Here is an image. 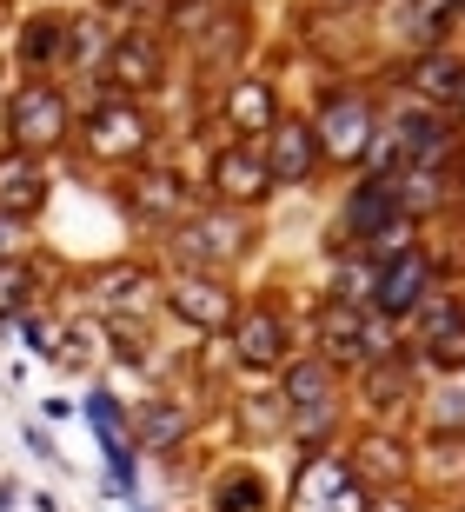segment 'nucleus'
Returning a JSON list of instances; mask_svg holds the SVG:
<instances>
[{"label":"nucleus","mask_w":465,"mask_h":512,"mask_svg":"<svg viewBox=\"0 0 465 512\" xmlns=\"http://www.w3.org/2000/svg\"><path fill=\"white\" fill-rule=\"evenodd\" d=\"M293 512H359V479H353V466H339V459H313V466L299 473Z\"/></svg>","instance_id":"nucleus-1"},{"label":"nucleus","mask_w":465,"mask_h":512,"mask_svg":"<svg viewBox=\"0 0 465 512\" xmlns=\"http://www.w3.org/2000/svg\"><path fill=\"white\" fill-rule=\"evenodd\" d=\"M60 133H67V114H60V100L47 94V87H27V94L14 100V140H20V153L54 147Z\"/></svg>","instance_id":"nucleus-2"},{"label":"nucleus","mask_w":465,"mask_h":512,"mask_svg":"<svg viewBox=\"0 0 465 512\" xmlns=\"http://www.w3.org/2000/svg\"><path fill=\"white\" fill-rule=\"evenodd\" d=\"M419 293H426V260H419V253L392 260L386 280H379V306H386V313H406V306H419Z\"/></svg>","instance_id":"nucleus-3"},{"label":"nucleus","mask_w":465,"mask_h":512,"mask_svg":"<svg viewBox=\"0 0 465 512\" xmlns=\"http://www.w3.org/2000/svg\"><path fill=\"white\" fill-rule=\"evenodd\" d=\"M0 207H7V213L40 207V173H34L27 153H7V160H0Z\"/></svg>","instance_id":"nucleus-4"},{"label":"nucleus","mask_w":465,"mask_h":512,"mask_svg":"<svg viewBox=\"0 0 465 512\" xmlns=\"http://www.w3.org/2000/svg\"><path fill=\"white\" fill-rule=\"evenodd\" d=\"M266 187H273V173H266L246 147H233V153L220 160V193H233V200H260Z\"/></svg>","instance_id":"nucleus-5"},{"label":"nucleus","mask_w":465,"mask_h":512,"mask_svg":"<svg viewBox=\"0 0 465 512\" xmlns=\"http://www.w3.org/2000/svg\"><path fill=\"white\" fill-rule=\"evenodd\" d=\"M279 353H286V326H279L273 313H246V326H240V360L273 366Z\"/></svg>","instance_id":"nucleus-6"},{"label":"nucleus","mask_w":465,"mask_h":512,"mask_svg":"<svg viewBox=\"0 0 465 512\" xmlns=\"http://www.w3.org/2000/svg\"><path fill=\"white\" fill-rule=\"evenodd\" d=\"M266 173H273V180H306V173H313V133L286 127L273 140V167H266Z\"/></svg>","instance_id":"nucleus-7"},{"label":"nucleus","mask_w":465,"mask_h":512,"mask_svg":"<svg viewBox=\"0 0 465 512\" xmlns=\"http://www.w3.org/2000/svg\"><path fill=\"white\" fill-rule=\"evenodd\" d=\"M326 133H333L339 153H366L372 120H366V107H359V100H333V120H326Z\"/></svg>","instance_id":"nucleus-8"},{"label":"nucleus","mask_w":465,"mask_h":512,"mask_svg":"<svg viewBox=\"0 0 465 512\" xmlns=\"http://www.w3.org/2000/svg\"><path fill=\"white\" fill-rule=\"evenodd\" d=\"M246 233H240V220H200V227L186 233V253L193 260H220V253H233Z\"/></svg>","instance_id":"nucleus-9"},{"label":"nucleus","mask_w":465,"mask_h":512,"mask_svg":"<svg viewBox=\"0 0 465 512\" xmlns=\"http://www.w3.org/2000/svg\"><path fill=\"white\" fill-rule=\"evenodd\" d=\"M180 313H186V320H200V326H220L226 320V293H220V286H206V280H186L180 286Z\"/></svg>","instance_id":"nucleus-10"},{"label":"nucleus","mask_w":465,"mask_h":512,"mask_svg":"<svg viewBox=\"0 0 465 512\" xmlns=\"http://www.w3.org/2000/svg\"><path fill=\"white\" fill-rule=\"evenodd\" d=\"M386 220H392V187H359V200L346 207V227L372 233V227H386Z\"/></svg>","instance_id":"nucleus-11"},{"label":"nucleus","mask_w":465,"mask_h":512,"mask_svg":"<svg viewBox=\"0 0 465 512\" xmlns=\"http://www.w3.org/2000/svg\"><path fill=\"white\" fill-rule=\"evenodd\" d=\"M286 393H293V406L299 399H306V413H326V399H333V380H326V366H299L293 373V386H286Z\"/></svg>","instance_id":"nucleus-12"},{"label":"nucleus","mask_w":465,"mask_h":512,"mask_svg":"<svg viewBox=\"0 0 465 512\" xmlns=\"http://www.w3.org/2000/svg\"><path fill=\"white\" fill-rule=\"evenodd\" d=\"M93 133H100V147H107V153H127L147 127H140V114H120V107H113V114L93 120Z\"/></svg>","instance_id":"nucleus-13"},{"label":"nucleus","mask_w":465,"mask_h":512,"mask_svg":"<svg viewBox=\"0 0 465 512\" xmlns=\"http://www.w3.org/2000/svg\"><path fill=\"white\" fill-rule=\"evenodd\" d=\"M113 74H120V80H153V47L127 40V47H120V60H113Z\"/></svg>","instance_id":"nucleus-14"},{"label":"nucleus","mask_w":465,"mask_h":512,"mask_svg":"<svg viewBox=\"0 0 465 512\" xmlns=\"http://www.w3.org/2000/svg\"><path fill=\"white\" fill-rule=\"evenodd\" d=\"M27 286H34V280H27V266H14V260L0 266V313H20V300H27Z\"/></svg>","instance_id":"nucleus-15"},{"label":"nucleus","mask_w":465,"mask_h":512,"mask_svg":"<svg viewBox=\"0 0 465 512\" xmlns=\"http://www.w3.org/2000/svg\"><path fill=\"white\" fill-rule=\"evenodd\" d=\"M419 80H426V94H432V100H452V94L465 87V74H459V67H446V60H432Z\"/></svg>","instance_id":"nucleus-16"},{"label":"nucleus","mask_w":465,"mask_h":512,"mask_svg":"<svg viewBox=\"0 0 465 512\" xmlns=\"http://www.w3.org/2000/svg\"><path fill=\"white\" fill-rule=\"evenodd\" d=\"M233 120H253V127H266V120H273V100H266L260 87H246V94H233Z\"/></svg>","instance_id":"nucleus-17"},{"label":"nucleus","mask_w":465,"mask_h":512,"mask_svg":"<svg viewBox=\"0 0 465 512\" xmlns=\"http://www.w3.org/2000/svg\"><path fill=\"white\" fill-rule=\"evenodd\" d=\"M140 433H147L153 446H167V439L180 433V413H167V406H153V413H140Z\"/></svg>","instance_id":"nucleus-18"},{"label":"nucleus","mask_w":465,"mask_h":512,"mask_svg":"<svg viewBox=\"0 0 465 512\" xmlns=\"http://www.w3.org/2000/svg\"><path fill=\"white\" fill-rule=\"evenodd\" d=\"M173 200H180V187H173L167 173H160V180H147V200H140V207H147V213H167Z\"/></svg>","instance_id":"nucleus-19"},{"label":"nucleus","mask_w":465,"mask_h":512,"mask_svg":"<svg viewBox=\"0 0 465 512\" xmlns=\"http://www.w3.org/2000/svg\"><path fill=\"white\" fill-rule=\"evenodd\" d=\"M34 54H54V27H27V60Z\"/></svg>","instance_id":"nucleus-20"}]
</instances>
